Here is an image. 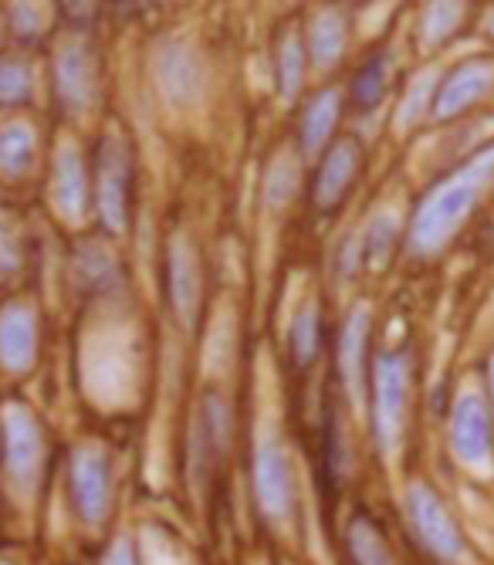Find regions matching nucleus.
I'll return each mask as SVG.
<instances>
[{
  "label": "nucleus",
  "instance_id": "nucleus-1",
  "mask_svg": "<svg viewBox=\"0 0 494 565\" xmlns=\"http://www.w3.org/2000/svg\"><path fill=\"white\" fill-rule=\"evenodd\" d=\"M146 85L167 116H193L207 106L214 62L204 41L190 31H163L146 51Z\"/></svg>",
  "mask_w": 494,
  "mask_h": 565
},
{
  "label": "nucleus",
  "instance_id": "nucleus-2",
  "mask_svg": "<svg viewBox=\"0 0 494 565\" xmlns=\"http://www.w3.org/2000/svg\"><path fill=\"white\" fill-rule=\"evenodd\" d=\"M494 180V142L458 167L451 177H443L417 207L414 221H410V234L407 244L420 258H430L443 244H448L464 221L471 217V211L477 207V200L487 193Z\"/></svg>",
  "mask_w": 494,
  "mask_h": 565
},
{
  "label": "nucleus",
  "instance_id": "nucleus-3",
  "mask_svg": "<svg viewBox=\"0 0 494 565\" xmlns=\"http://www.w3.org/2000/svg\"><path fill=\"white\" fill-rule=\"evenodd\" d=\"M47 98L58 119L78 126L103 102V58L92 31L62 28L47 44Z\"/></svg>",
  "mask_w": 494,
  "mask_h": 565
},
{
  "label": "nucleus",
  "instance_id": "nucleus-4",
  "mask_svg": "<svg viewBox=\"0 0 494 565\" xmlns=\"http://www.w3.org/2000/svg\"><path fill=\"white\" fill-rule=\"evenodd\" d=\"M92 152V211L106 234L122 237L132 214L136 193V146L129 132L109 119L98 132Z\"/></svg>",
  "mask_w": 494,
  "mask_h": 565
},
{
  "label": "nucleus",
  "instance_id": "nucleus-5",
  "mask_svg": "<svg viewBox=\"0 0 494 565\" xmlns=\"http://www.w3.org/2000/svg\"><path fill=\"white\" fill-rule=\"evenodd\" d=\"M47 146V200L65 224H78L92 211V152L62 129Z\"/></svg>",
  "mask_w": 494,
  "mask_h": 565
},
{
  "label": "nucleus",
  "instance_id": "nucleus-6",
  "mask_svg": "<svg viewBox=\"0 0 494 565\" xmlns=\"http://www.w3.org/2000/svg\"><path fill=\"white\" fill-rule=\"evenodd\" d=\"M363 167H366L363 139L356 132H342L312 163V177H309L312 211L322 217H332L335 211H342V203L350 200V193L356 190L363 177Z\"/></svg>",
  "mask_w": 494,
  "mask_h": 565
},
{
  "label": "nucleus",
  "instance_id": "nucleus-7",
  "mask_svg": "<svg viewBox=\"0 0 494 565\" xmlns=\"http://www.w3.org/2000/svg\"><path fill=\"white\" fill-rule=\"evenodd\" d=\"M345 113H350V106H345V85L339 82L312 85V92L291 109V142L309 167L342 136Z\"/></svg>",
  "mask_w": 494,
  "mask_h": 565
},
{
  "label": "nucleus",
  "instance_id": "nucleus-8",
  "mask_svg": "<svg viewBox=\"0 0 494 565\" xmlns=\"http://www.w3.org/2000/svg\"><path fill=\"white\" fill-rule=\"evenodd\" d=\"M302 38L309 51L312 82H332V75L345 65L353 47V11L335 4V0H319L315 8L302 14Z\"/></svg>",
  "mask_w": 494,
  "mask_h": 565
},
{
  "label": "nucleus",
  "instance_id": "nucleus-9",
  "mask_svg": "<svg viewBox=\"0 0 494 565\" xmlns=\"http://www.w3.org/2000/svg\"><path fill=\"white\" fill-rule=\"evenodd\" d=\"M373 434L376 444L389 454L400 444L404 417H407V390H410V359L404 352H379L373 359Z\"/></svg>",
  "mask_w": 494,
  "mask_h": 565
},
{
  "label": "nucleus",
  "instance_id": "nucleus-10",
  "mask_svg": "<svg viewBox=\"0 0 494 565\" xmlns=\"http://www.w3.org/2000/svg\"><path fill=\"white\" fill-rule=\"evenodd\" d=\"M491 92H494V58H487V55L468 58L440 75L437 92H433V106H430V119L454 122V119L468 116L474 106H481Z\"/></svg>",
  "mask_w": 494,
  "mask_h": 565
},
{
  "label": "nucleus",
  "instance_id": "nucleus-11",
  "mask_svg": "<svg viewBox=\"0 0 494 565\" xmlns=\"http://www.w3.org/2000/svg\"><path fill=\"white\" fill-rule=\"evenodd\" d=\"M271 82L278 92V102L284 109H294L312 92V68L309 51L302 38V14L278 24L271 38Z\"/></svg>",
  "mask_w": 494,
  "mask_h": 565
},
{
  "label": "nucleus",
  "instance_id": "nucleus-12",
  "mask_svg": "<svg viewBox=\"0 0 494 565\" xmlns=\"http://www.w3.org/2000/svg\"><path fill=\"white\" fill-rule=\"evenodd\" d=\"M0 434H4V468L18 488H34L44 465V437L34 414L11 399L0 414Z\"/></svg>",
  "mask_w": 494,
  "mask_h": 565
},
{
  "label": "nucleus",
  "instance_id": "nucleus-13",
  "mask_svg": "<svg viewBox=\"0 0 494 565\" xmlns=\"http://www.w3.org/2000/svg\"><path fill=\"white\" fill-rule=\"evenodd\" d=\"M68 494L85 525H103L112 508L109 460L92 447H78L68 460Z\"/></svg>",
  "mask_w": 494,
  "mask_h": 565
},
{
  "label": "nucleus",
  "instance_id": "nucleus-14",
  "mask_svg": "<svg viewBox=\"0 0 494 565\" xmlns=\"http://www.w3.org/2000/svg\"><path fill=\"white\" fill-rule=\"evenodd\" d=\"M407 515L410 525L417 532V539L443 562H454L464 552V539L451 519V511L443 508V501L427 488V484H414L407 491Z\"/></svg>",
  "mask_w": 494,
  "mask_h": 565
},
{
  "label": "nucleus",
  "instance_id": "nucleus-15",
  "mask_svg": "<svg viewBox=\"0 0 494 565\" xmlns=\"http://www.w3.org/2000/svg\"><path fill=\"white\" fill-rule=\"evenodd\" d=\"M251 484H255V501L261 515L268 519H288L294 504V478H291V460L278 440H261L255 450L251 465Z\"/></svg>",
  "mask_w": 494,
  "mask_h": 565
},
{
  "label": "nucleus",
  "instance_id": "nucleus-16",
  "mask_svg": "<svg viewBox=\"0 0 494 565\" xmlns=\"http://www.w3.org/2000/svg\"><path fill=\"white\" fill-rule=\"evenodd\" d=\"M201 254L186 234H173L167 244V298L180 326H193L196 308H201Z\"/></svg>",
  "mask_w": 494,
  "mask_h": 565
},
{
  "label": "nucleus",
  "instance_id": "nucleus-17",
  "mask_svg": "<svg viewBox=\"0 0 494 565\" xmlns=\"http://www.w3.org/2000/svg\"><path fill=\"white\" fill-rule=\"evenodd\" d=\"M37 359V312L24 298L0 305V370L24 376Z\"/></svg>",
  "mask_w": 494,
  "mask_h": 565
},
{
  "label": "nucleus",
  "instance_id": "nucleus-18",
  "mask_svg": "<svg viewBox=\"0 0 494 565\" xmlns=\"http://www.w3.org/2000/svg\"><path fill=\"white\" fill-rule=\"evenodd\" d=\"M44 157L41 126L28 113L0 116V180H28Z\"/></svg>",
  "mask_w": 494,
  "mask_h": 565
},
{
  "label": "nucleus",
  "instance_id": "nucleus-19",
  "mask_svg": "<svg viewBox=\"0 0 494 565\" xmlns=\"http://www.w3.org/2000/svg\"><path fill=\"white\" fill-rule=\"evenodd\" d=\"M393 78H397V55L393 47H373L369 55L353 68L350 82H345V106L356 116L376 113L383 102L389 98Z\"/></svg>",
  "mask_w": 494,
  "mask_h": 565
},
{
  "label": "nucleus",
  "instance_id": "nucleus-20",
  "mask_svg": "<svg viewBox=\"0 0 494 565\" xmlns=\"http://www.w3.org/2000/svg\"><path fill=\"white\" fill-rule=\"evenodd\" d=\"M44 72L37 65V51L8 47L0 55V116L31 113L41 95Z\"/></svg>",
  "mask_w": 494,
  "mask_h": 565
},
{
  "label": "nucleus",
  "instance_id": "nucleus-21",
  "mask_svg": "<svg viewBox=\"0 0 494 565\" xmlns=\"http://www.w3.org/2000/svg\"><path fill=\"white\" fill-rule=\"evenodd\" d=\"M369 370V308L356 305L339 332V376L353 403H363Z\"/></svg>",
  "mask_w": 494,
  "mask_h": 565
},
{
  "label": "nucleus",
  "instance_id": "nucleus-22",
  "mask_svg": "<svg viewBox=\"0 0 494 565\" xmlns=\"http://www.w3.org/2000/svg\"><path fill=\"white\" fill-rule=\"evenodd\" d=\"M0 8H4L14 47L37 51L62 31L58 0H0Z\"/></svg>",
  "mask_w": 494,
  "mask_h": 565
},
{
  "label": "nucleus",
  "instance_id": "nucleus-23",
  "mask_svg": "<svg viewBox=\"0 0 494 565\" xmlns=\"http://www.w3.org/2000/svg\"><path fill=\"white\" fill-rule=\"evenodd\" d=\"M451 447L468 465H477L491 454V417L477 396H461L451 417Z\"/></svg>",
  "mask_w": 494,
  "mask_h": 565
},
{
  "label": "nucleus",
  "instance_id": "nucleus-24",
  "mask_svg": "<svg viewBox=\"0 0 494 565\" xmlns=\"http://www.w3.org/2000/svg\"><path fill=\"white\" fill-rule=\"evenodd\" d=\"M309 163L302 160V152L294 149L291 139L281 149L271 152L268 170H265V203L271 211H284L288 203L294 200V193H299V186H302V170Z\"/></svg>",
  "mask_w": 494,
  "mask_h": 565
},
{
  "label": "nucleus",
  "instance_id": "nucleus-25",
  "mask_svg": "<svg viewBox=\"0 0 494 565\" xmlns=\"http://www.w3.org/2000/svg\"><path fill=\"white\" fill-rule=\"evenodd\" d=\"M468 4L464 0H427V8L417 18V44L423 51H437L464 28Z\"/></svg>",
  "mask_w": 494,
  "mask_h": 565
},
{
  "label": "nucleus",
  "instance_id": "nucleus-26",
  "mask_svg": "<svg viewBox=\"0 0 494 565\" xmlns=\"http://www.w3.org/2000/svg\"><path fill=\"white\" fill-rule=\"evenodd\" d=\"M319 342H322V312L319 301H305L299 312H294L291 326H288V355L299 370H309L319 355Z\"/></svg>",
  "mask_w": 494,
  "mask_h": 565
},
{
  "label": "nucleus",
  "instance_id": "nucleus-27",
  "mask_svg": "<svg viewBox=\"0 0 494 565\" xmlns=\"http://www.w3.org/2000/svg\"><path fill=\"white\" fill-rule=\"evenodd\" d=\"M400 244V224L393 214H376L366 231L359 234V254H363V268L369 271H383L389 265V258L397 254Z\"/></svg>",
  "mask_w": 494,
  "mask_h": 565
},
{
  "label": "nucleus",
  "instance_id": "nucleus-28",
  "mask_svg": "<svg viewBox=\"0 0 494 565\" xmlns=\"http://www.w3.org/2000/svg\"><path fill=\"white\" fill-rule=\"evenodd\" d=\"M75 278L88 291H109L119 278V265L112 258V250L106 244L85 241L75 250Z\"/></svg>",
  "mask_w": 494,
  "mask_h": 565
},
{
  "label": "nucleus",
  "instance_id": "nucleus-29",
  "mask_svg": "<svg viewBox=\"0 0 494 565\" xmlns=\"http://www.w3.org/2000/svg\"><path fill=\"white\" fill-rule=\"evenodd\" d=\"M345 545H350V555L356 565H393L389 545L369 515H356L345 525Z\"/></svg>",
  "mask_w": 494,
  "mask_h": 565
},
{
  "label": "nucleus",
  "instance_id": "nucleus-30",
  "mask_svg": "<svg viewBox=\"0 0 494 565\" xmlns=\"http://www.w3.org/2000/svg\"><path fill=\"white\" fill-rule=\"evenodd\" d=\"M443 75V72H440ZM440 75L433 72H427V75H420L410 88H407V95L400 98V109H397V126L400 129H410V126H417L423 116H430V106H433V92H437V82H440Z\"/></svg>",
  "mask_w": 494,
  "mask_h": 565
},
{
  "label": "nucleus",
  "instance_id": "nucleus-31",
  "mask_svg": "<svg viewBox=\"0 0 494 565\" xmlns=\"http://www.w3.org/2000/svg\"><path fill=\"white\" fill-rule=\"evenodd\" d=\"M18 265H21V244H18V234H14L8 224H0V275L18 271Z\"/></svg>",
  "mask_w": 494,
  "mask_h": 565
},
{
  "label": "nucleus",
  "instance_id": "nucleus-32",
  "mask_svg": "<svg viewBox=\"0 0 494 565\" xmlns=\"http://www.w3.org/2000/svg\"><path fill=\"white\" fill-rule=\"evenodd\" d=\"M163 4V0H103V8L119 18H142Z\"/></svg>",
  "mask_w": 494,
  "mask_h": 565
},
{
  "label": "nucleus",
  "instance_id": "nucleus-33",
  "mask_svg": "<svg viewBox=\"0 0 494 565\" xmlns=\"http://www.w3.org/2000/svg\"><path fill=\"white\" fill-rule=\"evenodd\" d=\"M103 565H136V552H132V542L129 539H119L109 555L103 558Z\"/></svg>",
  "mask_w": 494,
  "mask_h": 565
},
{
  "label": "nucleus",
  "instance_id": "nucleus-34",
  "mask_svg": "<svg viewBox=\"0 0 494 565\" xmlns=\"http://www.w3.org/2000/svg\"><path fill=\"white\" fill-rule=\"evenodd\" d=\"M8 47H14V41H11V28H8V18H4V8H0V55H4Z\"/></svg>",
  "mask_w": 494,
  "mask_h": 565
},
{
  "label": "nucleus",
  "instance_id": "nucleus-35",
  "mask_svg": "<svg viewBox=\"0 0 494 565\" xmlns=\"http://www.w3.org/2000/svg\"><path fill=\"white\" fill-rule=\"evenodd\" d=\"M335 4H342V8H350V11H353L356 4H366V0H335Z\"/></svg>",
  "mask_w": 494,
  "mask_h": 565
},
{
  "label": "nucleus",
  "instance_id": "nucleus-36",
  "mask_svg": "<svg viewBox=\"0 0 494 565\" xmlns=\"http://www.w3.org/2000/svg\"><path fill=\"white\" fill-rule=\"evenodd\" d=\"M484 24H487V34H491V38H494V11H491V14H487V21H484Z\"/></svg>",
  "mask_w": 494,
  "mask_h": 565
},
{
  "label": "nucleus",
  "instance_id": "nucleus-37",
  "mask_svg": "<svg viewBox=\"0 0 494 565\" xmlns=\"http://www.w3.org/2000/svg\"><path fill=\"white\" fill-rule=\"evenodd\" d=\"M0 457H4V434H0Z\"/></svg>",
  "mask_w": 494,
  "mask_h": 565
},
{
  "label": "nucleus",
  "instance_id": "nucleus-38",
  "mask_svg": "<svg viewBox=\"0 0 494 565\" xmlns=\"http://www.w3.org/2000/svg\"><path fill=\"white\" fill-rule=\"evenodd\" d=\"M491 393H494V370H491Z\"/></svg>",
  "mask_w": 494,
  "mask_h": 565
}]
</instances>
